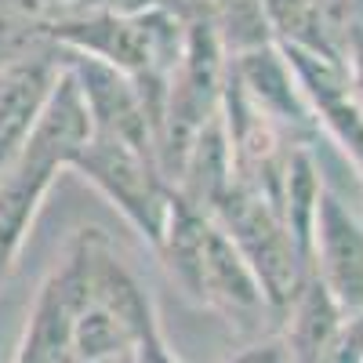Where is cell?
Returning a JSON list of instances; mask_svg holds the SVG:
<instances>
[{"mask_svg": "<svg viewBox=\"0 0 363 363\" xmlns=\"http://www.w3.org/2000/svg\"><path fill=\"white\" fill-rule=\"evenodd\" d=\"M211 218L222 225V233L233 240L236 251L251 265L255 280L262 287V298H265V309L284 316L313 269L306 255H301V247L294 244L291 229L284 225L280 211L262 193L236 182Z\"/></svg>", "mask_w": 363, "mask_h": 363, "instance_id": "1", "label": "cell"}, {"mask_svg": "<svg viewBox=\"0 0 363 363\" xmlns=\"http://www.w3.org/2000/svg\"><path fill=\"white\" fill-rule=\"evenodd\" d=\"M73 171H80L149 244L153 247L160 244L171 203H174V189L157 171L153 157L138 153L135 145L120 142L113 135H91Z\"/></svg>", "mask_w": 363, "mask_h": 363, "instance_id": "2", "label": "cell"}, {"mask_svg": "<svg viewBox=\"0 0 363 363\" xmlns=\"http://www.w3.org/2000/svg\"><path fill=\"white\" fill-rule=\"evenodd\" d=\"M87 306H91V280H87L84 251L73 240L66 258L40 284L33 313L26 320L22 342H18L11 363H77L73 323Z\"/></svg>", "mask_w": 363, "mask_h": 363, "instance_id": "3", "label": "cell"}, {"mask_svg": "<svg viewBox=\"0 0 363 363\" xmlns=\"http://www.w3.org/2000/svg\"><path fill=\"white\" fill-rule=\"evenodd\" d=\"M309 269L345 316H363V222L327 189L313 225Z\"/></svg>", "mask_w": 363, "mask_h": 363, "instance_id": "4", "label": "cell"}, {"mask_svg": "<svg viewBox=\"0 0 363 363\" xmlns=\"http://www.w3.org/2000/svg\"><path fill=\"white\" fill-rule=\"evenodd\" d=\"M229 84L284 135H306L316 124V113L277 44L229 55Z\"/></svg>", "mask_w": 363, "mask_h": 363, "instance_id": "5", "label": "cell"}, {"mask_svg": "<svg viewBox=\"0 0 363 363\" xmlns=\"http://www.w3.org/2000/svg\"><path fill=\"white\" fill-rule=\"evenodd\" d=\"M58 77H62V48L58 44L0 66V171L26 145Z\"/></svg>", "mask_w": 363, "mask_h": 363, "instance_id": "6", "label": "cell"}, {"mask_svg": "<svg viewBox=\"0 0 363 363\" xmlns=\"http://www.w3.org/2000/svg\"><path fill=\"white\" fill-rule=\"evenodd\" d=\"M193 298L225 313L229 320H240V323H251L258 313H269L251 265L244 262V255L236 251V244L222 233V225L215 218L203 229Z\"/></svg>", "mask_w": 363, "mask_h": 363, "instance_id": "7", "label": "cell"}, {"mask_svg": "<svg viewBox=\"0 0 363 363\" xmlns=\"http://www.w3.org/2000/svg\"><path fill=\"white\" fill-rule=\"evenodd\" d=\"M284 320V335L280 342L287 345L294 363H320V356L327 352V345L335 342V335L342 330V323L349 320L342 313V306L327 294V287L313 277H306L301 291L294 294V301L287 306Z\"/></svg>", "mask_w": 363, "mask_h": 363, "instance_id": "8", "label": "cell"}, {"mask_svg": "<svg viewBox=\"0 0 363 363\" xmlns=\"http://www.w3.org/2000/svg\"><path fill=\"white\" fill-rule=\"evenodd\" d=\"M323 196V182L316 171V160L309 153L306 142H294L287 149L284 160V182H280V218L291 229L294 244L301 247L309 262V244H313V225H316V211Z\"/></svg>", "mask_w": 363, "mask_h": 363, "instance_id": "9", "label": "cell"}, {"mask_svg": "<svg viewBox=\"0 0 363 363\" xmlns=\"http://www.w3.org/2000/svg\"><path fill=\"white\" fill-rule=\"evenodd\" d=\"M128 352H131L128 327L120 323L106 306L91 301L73 323V356H77V363L113 359V356H128Z\"/></svg>", "mask_w": 363, "mask_h": 363, "instance_id": "10", "label": "cell"}, {"mask_svg": "<svg viewBox=\"0 0 363 363\" xmlns=\"http://www.w3.org/2000/svg\"><path fill=\"white\" fill-rule=\"evenodd\" d=\"M91 363H131V352L128 356H113V359H91Z\"/></svg>", "mask_w": 363, "mask_h": 363, "instance_id": "11", "label": "cell"}]
</instances>
